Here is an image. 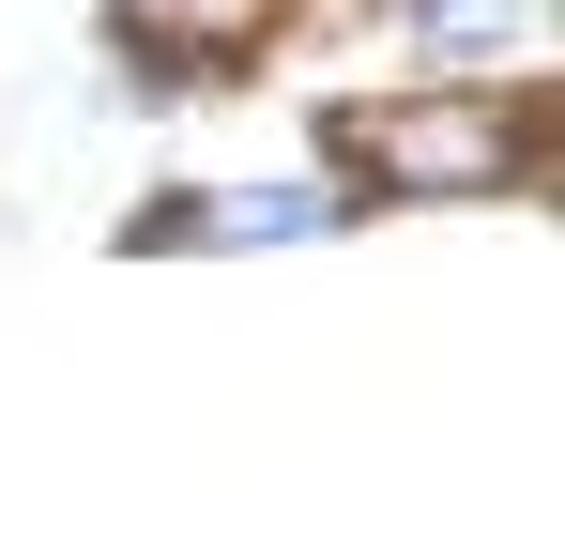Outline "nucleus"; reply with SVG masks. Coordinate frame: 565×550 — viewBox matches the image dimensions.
<instances>
[{
    "instance_id": "1",
    "label": "nucleus",
    "mask_w": 565,
    "mask_h": 550,
    "mask_svg": "<svg viewBox=\"0 0 565 550\" xmlns=\"http://www.w3.org/2000/svg\"><path fill=\"white\" fill-rule=\"evenodd\" d=\"M382 183H428V199H473V183L504 169V123L489 107H413V123H367Z\"/></svg>"
},
{
    "instance_id": "2",
    "label": "nucleus",
    "mask_w": 565,
    "mask_h": 550,
    "mask_svg": "<svg viewBox=\"0 0 565 550\" xmlns=\"http://www.w3.org/2000/svg\"><path fill=\"white\" fill-rule=\"evenodd\" d=\"M245 31H260V0H122V46H138V62H230V46H245Z\"/></svg>"
},
{
    "instance_id": "3",
    "label": "nucleus",
    "mask_w": 565,
    "mask_h": 550,
    "mask_svg": "<svg viewBox=\"0 0 565 550\" xmlns=\"http://www.w3.org/2000/svg\"><path fill=\"white\" fill-rule=\"evenodd\" d=\"M428 46H504V31H535V0H397Z\"/></svg>"
}]
</instances>
